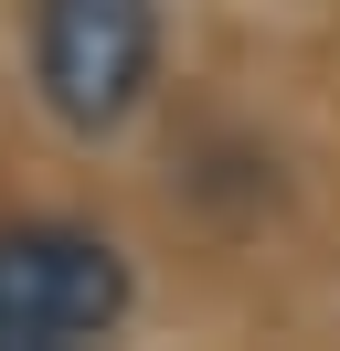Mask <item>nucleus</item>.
<instances>
[{
	"label": "nucleus",
	"mask_w": 340,
	"mask_h": 351,
	"mask_svg": "<svg viewBox=\"0 0 340 351\" xmlns=\"http://www.w3.org/2000/svg\"><path fill=\"white\" fill-rule=\"evenodd\" d=\"M32 86L53 128L117 138L160 86V0H32Z\"/></svg>",
	"instance_id": "obj_1"
},
{
	"label": "nucleus",
	"mask_w": 340,
	"mask_h": 351,
	"mask_svg": "<svg viewBox=\"0 0 340 351\" xmlns=\"http://www.w3.org/2000/svg\"><path fill=\"white\" fill-rule=\"evenodd\" d=\"M127 256L85 223H0V351H75L127 319Z\"/></svg>",
	"instance_id": "obj_2"
}]
</instances>
